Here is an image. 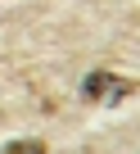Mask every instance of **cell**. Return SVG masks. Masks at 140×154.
I'll return each instance as SVG.
<instances>
[{"label": "cell", "instance_id": "6da1fadb", "mask_svg": "<svg viewBox=\"0 0 140 154\" xmlns=\"http://www.w3.org/2000/svg\"><path fill=\"white\" fill-rule=\"evenodd\" d=\"M82 95L91 100V104H118V100H127V95H136V82L131 77H118V72H109V68H95V72H86V86H82Z\"/></svg>", "mask_w": 140, "mask_h": 154}, {"label": "cell", "instance_id": "7a4b0ae2", "mask_svg": "<svg viewBox=\"0 0 140 154\" xmlns=\"http://www.w3.org/2000/svg\"><path fill=\"white\" fill-rule=\"evenodd\" d=\"M5 154H45V145H41V140H32V136H23V140H9V145H5Z\"/></svg>", "mask_w": 140, "mask_h": 154}]
</instances>
